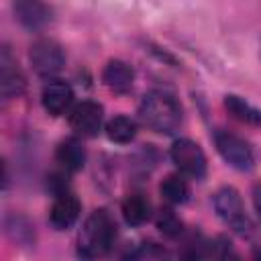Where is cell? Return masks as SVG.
Returning a JSON list of instances; mask_svg holds the SVG:
<instances>
[{
    "mask_svg": "<svg viewBox=\"0 0 261 261\" xmlns=\"http://www.w3.org/2000/svg\"><path fill=\"white\" fill-rule=\"evenodd\" d=\"M141 122L159 135H173L184 120V108L177 98L165 90H151L139 104Z\"/></svg>",
    "mask_w": 261,
    "mask_h": 261,
    "instance_id": "1",
    "label": "cell"
},
{
    "mask_svg": "<svg viewBox=\"0 0 261 261\" xmlns=\"http://www.w3.org/2000/svg\"><path fill=\"white\" fill-rule=\"evenodd\" d=\"M116 239V222L108 210H94L82 224L77 234V255L84 259L104 257Z\"/></svg>",
    "mask_w": 261,
    "mask_h": 261,
    "instance_id": "2",
    "label": "cell"
},
{
    "mask_svg": "<svg viewBox=\"0 0 261 261\" xmlns=\"http://www.w3.org/2000/svg\"><path fill=\"white\" fill-rule=\"evenodd\" d=\"M212 204H214V210L216 214L224 220V224H228L234 232L247 237L251 234L253 230V222L249 220L247 212H245V206H243V200L239 196V192L230 186H224L220 188L214 198H212Z\"/></svg>",
    "mask_w": 261,
    "mask_h": 261,
    "instance_id": "3",
    "label": "cell"
},
{
    "mask_svg": "<svg viewBox=\"0 0 261 261\" xmlns=\"http://www.w3.org/2000/svg\"><path fill=\"white\" fill-rule=\"evenodd\" d=\"M214 147H216V151L220 153V157L230 167H234L239 171L253 169L255 155H253L251 145L243 137H239V135H234L230 130L218 128V130H214Z\"/></svg>",
    "mask_w": 261,
    "mask_h": 261,
    "instance_id": "4",
    "label": "cell"
},
{
    "mask_svg": "<svg viewBox=\"0 0 261 261\" xmlns=\"http://www.w3.org/2000/svg\"><path fill=\"white\" fill-rule=\"evenodd\" d=\"M169 157L177 171L192 179H202L206 175V155L198 143L192 139H177L169 149Z\"/></svg>",
    "mask_w": 261,
    "mask_h": 261,
    "instance_id": "5",
    "label": "cell"
},
{
    "mask_svg": "<svg viewBox=\"0 0 261 261\" xmlns=\"http://www.w3.org/2000/svg\"><path fill=\"white\" fill-rule=\"evenodd\" d=\"M29 59H31V65L33 69L39 73V75H45V77H53L55 73H59L65 65V53H63V47L53 41V39H37L33 45H31V51H29Z\"/></svg>",
    "mask_w": 261,
    "mask_h": 261,
    "instance_id": "6",
    "label": "cell"
},
{
    "mask_svg": "<svg viewBox=\"0 0 261 261\" xmlns=\"http://www.w3.org/2000/svg\"><path fill=\"white\" fill-rule=\"evenodd\" d=\"M104 110L94 100H82L69 110V126L82 137H96L102 130Z\"/></svg>",
    "mask_w": 261,
    "mask_h": 261,
    "instance_id": "7",
    "label": "cell"
},
{
    "mask_svg": "<svg viewBox=\"0 0 261 261\" xmlns=\"http://www.w3.org/2000/svg\"><path fill=\"white\" fill-rule=\"evenodd\" d=\"M12 12L27 31H41L53 20V8L43 0H14Z\"/></svg>",
    "mask_w": 261,
    "mask_h": 261,
    "instance_id": "8",
    "label": "cell"
},
{
    "mask_svg": "<svg viewBox=\"0 0 261 261\" xmlns=\"http://www.w3.org/2000/svg\"><path fill=\"white\" fill-rule=\"evenodd\" d=\"M27 88V80L8 47L0 49V94L4 100L18 98Z\"/></svg>",
    "mask_w": 261,
    "mask_h": 261,
    "instance_id": "9",
    "label": "cell"
},
{
    "mask_svg": "<svg viewBox=\"0 0 261 261\" xmlns=\"http://www.w3.org/2000/svg\"><path fill=\"white\" fill-rule=\"evenodd\" d=\"M41 104L51 116H61L73 106V90L63 80H49L41 90Z\"/></svg>",
    "mask_w": 261,
    "mask_h": 261,
    "instance_id": "10",
    "label": "cell"
},
{
    "mask_svg": "<svg viewBox=\"0 0 261 261\" xmlns=\"http://www.w3.org/2000/svg\"><path fill=\"white\" fill-rule=\"evenodd\" d=\"M80 210H82L80 200L71 192H63V194L55 196V200L49 208V222L57 230H67L77 222Z\"/></svg>",
    "mask_w": 261,
    "mask_h": 261,
    "instance_id": "11",
    "label": "cell"
},
{
    "mask_svg": "<svg viewBox=\"0 0 261 261\" xmlns=\"http://www.w3.org/2000/svg\"><path fill=\"white\" fill-rule=\"evenodd\" d=\"M55 161L59 163V167L71 171H80L86 165V147L77 137H67L63 141H59L57 149H55Z\"/></svg>",
    "mask_w": 261,
    "mask_h": 261,
    "instance_id": "12",
    "label": "cell"
},
{
    "mask_svg": "<svg viewBox=\"0 0 261 261\" xmlns=\"http://www.w3.org/2000/svg\"><path fill=\"white\" fill-rule=\"evenodd\" d=\"M102 82L114 92H128L135 82V71L126 61L110 59L102 69Z\"/></svg>",
    "mask_w": 261,
    "mask_h": 261,
    "instance_id": "13",
    "label": "cell"
},
{
    "mask_svg": "<svg viewBox=\"0 0 261 261\" xmlns=\"http://www.w3.org/2000/svg\"><path fill=\"white\" fill-rule=\"evenodd\" d=\"M122 216L126 224L141 226L151 218V204L143 194H128L122 200Z\"/></svg>",
    "mask_w": 261,
    "mask_h": 261,
    "instance_id": "14",
    "label": "cell"
},
{
    "mask_svg": "<svg viewBox=\"0 0 261 261\" xmlns=\"http://www.w3.org/2000/svg\"><path fill=\"white\" fill-rule=\"evenodd\" d=\"M224 108L228 110V114L232 118H237L245 124H251V126H261V110H257L245 98L228 94V96H224Z\"/></svg>",
    "mask_w": 261,
    "mask_h": 261,
    "instance_id": "15",
    "label": "cell"
},
{
    "mask_svg": "<svg viewBox=\"0 0 261 261\" xmlns=\"http://www.w3.org/2000/svg\"><path fill=\"white\" fill-rule=\"evenodd\" d=\"M159 194L169 204H184V202H188V198H190V186L186 181V175H181V173L167 175L161 181V186H159Z\"/></svg>",
    "mask_w": 261,
    "mask_h": 261,
    "instance_id": "16",
    "label": "cell"
},
{
    "mask_svg": "<svg viewBox=\"0 0 261 261\" xmlns=\"http://www.w3.org/2000/svg\"><path fill=\"white\" fill-rule=\"evenodd\" d=\"M106 130V137L112 141V143H118V145H126L130 141H135L137 137V122L128 116H114L106 122L104 126Z\"/></svg>",
    "mask_w": 261,
    "mask_h": 261,
    "instance_id": "17",
    "label": "cell"
},
{
    "mask_svg": "<svg viewBox=\"0 0 261 261\" xmlns=\"http://www.w3.org/2000/svg\"><path fill=\"white\" fill-rule=\"evenodd\" d=\"M157 228L165 234V237H169V239H175V237H179L181 234V220L175 216V212L173 210H169V208H163L161 212H159V216H157Z\"/></svg>",
    "mask_w": 261,
    "mask_h": 261,
    "instance_id": "18",
    "label": "cell"
},
{
    "mask_svg": "<svg viewBox=\"0 0 261 261\" xmlns=\"http://www.w3.org/2000/svg\"><path fill=\"white\" fill-rule=\"evenodd\" d=\"M69 171L67 169H55V171H51L49 175H47V181H45V186H47V190L53 194V196H59V194H63V192H69V175H67Z\"/></svg>",
    "mask_w": 261,
    "mask_h": 261,
    "instance_id": "19",
    "label": "cell"
},
{
    "mask_svg": "<svg viewBox=\"0 0 261 261\" xmlns=\"http://www.w3.org/2000/svg\"><path fill=\"white\" fill-rule=\"evenodd\" d=\"M128 257L130 259H161V257H169V253L155 243H145L137 251H130Z\"/></svg>",
    "mask_w": 261,
    "mask_h": 261,
    "instance_id": "20",
    "label": "cell"
},
{
    "mask_svg": "<svg viewBox=\"0 0 261 261\" xmlns=\"http://www.w3.org/2000/svg\"><path fill=\"white\" fill-rule=\"evenodd\" d=\"M253 206H255L257 216L261 220V184H255L253 186Z\"/></svg>",
    "mask_w": 261,
    "mask_h": 261,
    "instance_id": "21",
    "label": "cell"
}]
</instances>
